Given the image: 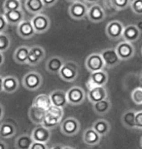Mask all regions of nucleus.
Masks as SVG:
<instances>
[{
  "label": "nucleus",
  "instance_id": "f257e3e1",
  "mask_svg": "<svg viewBox=\"0 0 142 149\" xmlns=\"http://www.w3.org/2000/svg\"><path fill=\"white\" fill-rule=\"evenodd\" d=\"M58 75H60V79H62L65 82H74L77 79L78 75H79L78 65L72 61H65Z\"/></svg>",
  "mask_w": 142,
  "mask_h": 149
},
{
  "label": "nucleus",
  "instance_id": "f03ea898",
  "mask_svg": "<svg viewBox=\"0 0 142 149\" xmlns=\"http://www.w3.org/2000/svg\"><path fill=\"white\" fill-rule=\"evenodd\" d=\"M42 75L37 71H30L23 77L21 84L28 91H36L42 86Z\"/></svg>",
  "mask_w": 142,
  "mask_h": 149
},
{
  "label": "nucleus",
  "instance_id": "7ed1b4c3",
  "mask_svg": "<svg viewBox=\"0 0 142 149\" xmlns=\"http://www.w3.org/2000/svg\"><path fill=\"white\" fill-rule=\"evenodd\" d=\"M67 102L71 105H80L86 100L87 94L85 90L79 86H73L69 88L66 92Z\"/></svg>",
  "mask_w": 142,
  "mask_h": 149
},
{
  "label": "nucleus",
  "instance_id": "20e7f679",
  "mask_svg": "<svg viewBox=\"0 0 142 149\" xmlns=\"http://www.w3.org/2000/svg\"><path fill=\"white\" fill-rule=\"evenodd\" d=\"M81 130L80 122L74 117H68L62 121L60 123V131L64 136H72L79 133Z\"/></svg>",
  "mask_w": 142,
  "mask_h": 149
},
{
  "label": "nucleus",
  "instance_id": "39448f33",
  "mask_svg": "<svg viewBox=\"0 0 142 149\" xmlns=\"http://www.w3.org/2000/svg\"><path fill=\"white\" fill-rule=\"evenodd\" d=\"M30 22H31L33 29L35 30V33H39V34L47 32L50 29V26H51L50 18L42 13L33 16Z\"/></svg>",
  "mask_w": 142,
  "mask_h": 149
},
{
  "label": "nucleus",
  "instance_id": "423d86ee",
  "mask_svg": "<svg viewBox=\"0 0 142 149\" xmlns=\"http://www.w3.org/2000/svg\"><path fill=\"white\" fill-rule=\"evenodd\" d=\"M85 66L91 73L104 70L105 63L100 53H93L90 56H88L85 61Z\"/></svg>",
  "mask_w": 142,
  "mask_h": 149
},
{
  "label": "nucleus",
  "instance_id": "0eeeda50",
  "mask_svg": "<svg viewBox=\"0 0 142 149\" xmlns=\"http://www.w3.org/2000/svg\"><path fill=\"white\" fill-rule=\"evenodd\" d=\"M117 54H118L120 60L126 61H129L130 58H132L135 55V48L134 45L132 43L127 41H122L117 45V47L115 48Z\"/></svg>",
  "mask_w": 142,
  "mask_h": 149
},
{
  "label": "nucleus",
  "instance_id": "6e6552de",
  "mask_svg": "<svg viewBox=\"0 0 142 149\" xmlns=\"http://www.w3.org/2000/svg\"><path fill=\"white\" fill-rule=\"evenodd\" d=\"M89 7L87 4L83 1H77L74 3H71V5L68 8L69 16L73 19L76 21H81L87 17Z\"/></svg>",
  "mask_w": 142,
  "mask_h": 149
},
{
  "label": "nucleus",
  "instance_id": "1a4fd4ad",
  "mask_svg": "<svg viewBox=\"0 0 142 149\" xmlns=\"http://www.w3.org/2000/svg\"><path fill=\"white\" fill-rule=\"evenodd\" d=\"M46 57V51L43 47L39 45H34L29 49L28 58H27L26 64L30 66H35L39 64Z\"/></svg>",
  "mask_w": 142,
  "mask_h": 149
},
{
  "label": "nucleus",
  "instance_id": "9d476101",
  "mask_svg": "<svg viewBox=\"0 0 142 149\" xmlns=\"http://www.w3.org/2000/svg\"><path fill=\"white\" fill-rule=\"evenodd\" d=\"M124 24L120 21H111L108 22L106 27H105V33L107 37L112 39V40H118L122 38L124 31Z\"/></svg>",
  "mask_w": 142,
  "mask_h": 149
},
{
  "label": "nucleus",
  "instance_id": "9b49d317",
  "mask_svg": "<svg viewBox=\"0 0 142 149\" xmlns=\"http://www.w3.org/2000/svg\"><path fill=\"white\" fill-rule=\"evenodd\" d=\"M87 18L90 22L94 24H99L103 22L106 18V14L103 9V7L100 6L99 4H93L89 7Z\"/></svg>",
  "mask_w": 142,
  "mask_h": 149
},
{
  "label": "nucleus",
  "instance_id": "f8f14e48",
  "mask_svg": "<svg viewBox=\"0 0 142 149\" xmlns=\"http://www.w3.org/2000/svg\"><path fill=\"white\" fill-rule=\"evenodd\" d=\"M100 55L105 63V67H108V68H114L121 63V60H120L116 50L112 49V48L103 50L100 53Z\"/></svg>",
  "mask_w": 142,
  "mask_h": 149
},
{
  "label": "nucleus",
  "instance_id": "ddd939ff",
  "mask_svg": "<svg viewBox=\"0 0 142 149\" xmlns=\"http://www.w3.org/2000/svg\"><path fill=\"white\" fill-rule=\"evenodd\" d=\"M108 97V93L105 87H99L96 86L93 89L89 90L87 94V98L91 103H96L98 102L105 100Z\"/></svg>",
  "mask_w": 142,
  "mask_h": 149
},
{
  "label": "nucleus",
  "instance_id": "4468645a",
  "mask_svg": "<svg viewBox=\"0 0 142 149\" xmlns=\"http://www.w3.org/2000/svg\"><path fill=\"white\" fill-rule=\"evenodd\" d=\"M30 136L34 141L48 143L50 141V139H51V131L46 129L42 125H38L37 127L32 130Z\"/></svg>",
  "mask_w": 142,
  "mask_h": 149
},
{
  "label": "nucleus",
  "instance_id": "2eb2a0df",
  "mask_svg": "<svg viewBox=\"0 0 142 149\" xmlns=\"http://www.w3.org/2000/svg\"><path fill=\"white\" fill-rule=\"evenodd\" d=\"M17 33L23 39H30L35 35V30L33 29L32 24L30 21L24 19L17 26Z\"/></svg>",
  "mask_w": 142,
  "mask_h": 149
},
{
  "label": "nucleus",
  "instance_id": "dca6fc26",
  "mask_svg": "<svg viewBox=\"0 0 142 149\" xmlns=\"http://www.w3.org/2000/svg\"><path fill=\"white\" fill-rule=\"evenodd\" d=\"M51 98L52 105L55 107L64 108L67 104V97H66V92L63 90H55L49 95Z\"/></svg>",
  "mask_w": 142,
  "mask_h": 149
},
{
  "label": "nucleus",
  "instance_id": "f3484780",
  "mask_svg": "<svg viewBox=\"0 0 142 149\" xmlns=\"http://www.w3.org/2000/svg\"><path fill=\"white\" fill-rule=\"evenodd\" d=\"M140 35L141 31L136 27L135 24H129V26H125L122 38L124 39V41L133 44L140 38Z\"/></svg>",
  "mask_w": 142,
  "mask_h": 149
},
{
  "label": "nucleus",
  "instance_id": "a211bd4d",
  "mask_svg": "<svg viewBox=\"0 0 142 149\" xmlns=\"http://www.w3.org/2000/svg\"><path fill=\"white\" fill-rule=\"evenodd\" d=\"M3 15L6 19L8 24H11V26H18L21 22L24 21V13L21 9L7 11V12H4Z\"/></svg>",
  "mask_w": 142,
  "mask_h": 149
},
{
  "label": "nucleus",
  "instance_id": "6ab92c4d",
  "mask_svg": "<svg viewBox=\"0 0 142 149\" xmlns=\"http://www.w3.org/2000/svg\"><path fill=\"white\" fill-rule=\"evenodd\" d=\"M65 61L62 58L54 56V57L50 58L46 63V70L52 74H58L62 69V67L64 64Z\"/></svg>",
  "mask_w": 142,
  "mask_h": 149
},
{
  "label": "nucleus",
  "instance_id": "aec40b11",
  "mask_svg": "<svg viewBox=\"0 0 142 149\" xmlns=\"http://www.w3.org/2000/svg\"><path fill=\"white\" fill-rule=\"evenodd\" d=\"M19 87V83L18 78L13 75L3 77V92L7 94H13L18 91Z\"/></svg>",
  "mask_w": 142,
  "mask_h": 149
},
{
  "label": "nucleus",
  "instance_id": "412c9836",
  "mask_svg": "<svg viewBox=\"0 0 142 149\" xmlns=\"http://www.w3.org/2000/svg\"><path fill=\"white\" fill-rule=\"evenodd\" d=\"M46 110L31 105L28 110V117L32 123L36 124V125H42L43 121L46 117Z\"/></svg>",
  "mask_w": 142,
  "mask_h": 149
},
{
  "label": "nucleus",
  "instance_id": "4be33fe9",
  "mask_svg": "<svg viewBox=\"0 0 142 149\" xmlns=\"http://www.w3.org/2000/svg\"><path fill=\"white\" fill-rule=\"evenodd\" d=\"M83 140L87 145L94 146L99 144L100 140H101V136L93 128H89L83 134Z\"/></svg>",
  "mask_w": 142,
  "mask_h": 149
},
{
  "label": "nucleus",
  "instance_id": "5701e85b",
  "mask_svg": "<svg viewBox=\"0 0 142 149\" xmlns=\"http://www.w3.org/2000/svg\"><path fill=\"white\" fill-rule=\"evenodd\" d=\"M24 7L29 14H32L33 16L38 15L43 12L44 6L42 0H26L24 1Z\"/></svg>",
  "mask_w": 142,
  "mask_h": 149
},
{
  "label": "nucleus",
  "instance_id": "b1692460",
  "mask_svg": "<svg viewBox=\"0 0 142 149\" xmlns=\"http://www.w3.org/2000/svg\"><path fill=\"white\" fill-rule=\"evenodd\" d=\"M17 129L13 123L4 121L0 124V139H11L16 134Z\"/></svg>",
  "mask_w": 142,
  "mask_h": 149
},
{
  "label": "nucleus",
  "instance_id": "393cba45",
  "mask_svg": "<svg viewBox=\"0 0 142 149\" xmlns=\"http://www.w3.org/2000/svg\"><path fill=\"white\" fill-rule=\"evenodd\" d=\"M91 128H93L101 137L107 136L111 131L110 123L108 122L107 120H104V119H98V120L94 121Z\"/></svg>",
  "mask_w": 142,
  "mask_h": 149
},
{
  "label": "nucleus",
  "instance_id": "a878e982",
  "mask_svg": "<svg viewBox=\"0 0 142 149\" xmlns=\"http://www.w3.org/2000/svg\"><path fill=\"white\" fill-rule=\"evenodd\" d=\"M29 47L21 45V46L18 47L14 52V60L17 63L19 64H26L27 58H28L29 54Z\"/></svg>",
  "mask_w": 142,
  "mask_h": 149
},
{
  "label": "nucleus",
  "instance_id": "bb28decb",
  "mask_svg": "<svg viewBox=\"0 0 142 149\" xmlns=\"http://www.w3.org/2000/svg\"><path fill=\"white\" fill-rule=\"evenodd\" d=\"M94 86L104 87L108 82V74L105 70H99V71L91 73L90 79Z\"/></svg>",
  "mask_w": 142,
  "mask_h": 149
},
{
  "label": "nucleus",
  "instance_id": "cd10ccee",
  "mask_svg": "<svg viewBox=\"0 0 142 149\" xmlns=\"http://www.w3.org/2000/svg\"><path fill=\"white\" fill-rule=\"evenodd\" d=\"M32 105L47 111L52 106V102H51V98H50V95L46 94L38 95L34 98V100H33Z\"/></svg>",
  "mask_w": 142,
  "mask_h": 149
},
{
  "label": "nucleus",
  "instance_id": "c85d7f7f",
  "mask_svg": "<svg viewBox=\"0 0 142 149\" xmlns=\"http://www.w3.org/2000/svg\"><path fill=\"white\" fill-rule=\"evenodd\" d=\"M94 113L97 115H105L110 111L111 107H112V103L109 98H105V100L98 102L96 103H94Z\"/></svg>",
  "mask_w": 142,
  "mask_h": 149
},
{
  "label": "nucleus",
  "instance_id": "c756f323",
  "mask_svg": "<svg viewBox=\"0 0 142 149\" xmlns=\"http://www.w3.org/2000/svg\"><path fill=\"white\" fill-rule=\"evenodd\" d=\"M135 114L136 112L132 109L125 111L121 117V121L123 125L127 129H135Z\"/></svg>",
  "mask_w": 142,
  "mask_h": 149
},
{
  "label": "nucleus",
  "instance_id": "7c9ffc66",
  "mask_svg": "<svg viewBox=\"0 0 142 149\" xmlns=\"http://www.w3.org/2000/svg\"><path fill=\"white\" fill-rule=\"evenodd\" d=\"M33 142H34V140L32 139L30 134H24L16 139L15 147L17 149H29Z\"/></svg>",
  "mask_w": 142,
  "mask_h": 149
},
{
  "label": "nucleus",
  "instance_id": "2f4dec72",
  "mask_svg": "<svg viewBox=\"0 0 142 149\" xmlns=\"http://www.w3.org/2000/svg\"><path fill=\"white\" fill-rule=\"evenodd\" d=\"M62 119H58V118H55V117H53L51 115H48L46 113V117L45 119H44L43 123H42V126H44L46 129H48V130L52 131L54 130V129L57 127V126L60 125V123H62Z\"/></svg>",
  "mask_w": 142,
  "mask_h": 149
},
{
  "label": "nucleus",
  "instance_id": "473e14b6",
  "mask_svg": "<svg viewBox=\"0 0 142 149\" xmlns=\"http://www.w3.org/2000/svg\"><path fill=\"white\" fill-rule=\"evenodd\" d=\"M4 12L21 9V3L19 0H5L3 3Z\"/></svg>",
  "mask_w": 142,
  "mask_h": 149
},
{
  "label": "nucleus",
  "instance_id": "72a5a7b5",
  "mask_svg": "<svg viewBox=\"0 0 142 149\" xmlns=\"http://www.w3.org/2000/svg\"><path fill=\"white\" fill-rule=\"evenodd\" d=\"M11 47L10 36L6 33H0V53H4Z\"/></svg>",
  "mask_w": 142,
  "mask_h": 149
},
{
  "label": "nucleus",
  "instance_id": "f704fd0d",
  "mask_svg": "<svg viewBox=\"0 0 142 149\" xmlns=\"http://www.w3.org/2000/svg\"><path fill=\"white\" fill-rule=\"evenodd\" d=\"M132 102L137 105H141L142 104V88L141 87H137L134 90H132Z\"/></svg>",
  "mask_w": 142,
  "mask_h": 149
},
{
  "label": "nucleus",
  "instance_id": "c9c22d12",
  "mask_svg": "<svg viewBox=\"0 0 142 149\" xmlns=\"http://www.w3.org/2000/svg\"><path fill=\"white\" fill-rule=\"evenodd\" d=\"M132 0H111V4L116 10L121 11L127 9L130 6Z\"/></svg>",
  "mask_w": 142,
  "mask_h": 149
},
{
  "label": "nucleus",
  "instance_id": "e433bc0d",
  "mask_svg": "<svg viewBox=\"0 0 142 149\" xmlns=\"http://www.w3.org/2000/svg\"><path fill=\"white\" fill-rule=\"evenodd\" d=\"M46 113L48 115H51V116H53V117H55V118H58V119L62 120L63 114H64V110H63V108L55 107V106L52 105L51 107L47 110Z\"/></svg>",
  "mask_w": 142,
  "mask_h": 149
},
{
  "label": "nucleus",
  "instance_id": "4c0bfd02",
  "mask_svg": "<svg viewBox=\"0 0 142 149\" xmlns=\"http://www.w3.org/2000/svg\"><path fill=\"white\" fill-rule=\"evenodd\" d=\"M130 7L133 14H135V15H142V0H132Z\"/></svg>",
  "mask_w": 142,
  "mask_h": 149
},
{
  "label": "nucleus",
  "instance_id": "58836bf2",
  "mask_svg": "<svg viewBox=\"0 0 142 149\" xmlns=\"http://www.w3.org/2000/svg\"><path fill=\"white\" fill-rule=\"evenodd\" d=\"M8 22L3 14H0V33H5L8 29Z\"/></svg>",
  "mask_w": 142,
  "mask_h": 149
},
{
  "label": "nucleus",
  "instance_id": "ea45409f",
  "mask_svg": "<svg viewBox=\"0 0 142 149\" xmlns=\"http://www.w3.org/2000/svg\"><path fill=\"white\" fill-rule=\"evenodd\" d=\"M135 129L142 130V110L135 114Z\"/></svg>",
  "mask_w": 142,
  "mask_h": 149
},
{
  "label": "nucleus",
  "instance_id": "a19ab883",
  "mask_svg": "<svg viewBox=\"0 0 142 149\" xmlns=\"http://www.w3.org/2000/svg\"><path fill=\"white\" fill-rule=\"evenodd\" d=\"M29 149H50L47 145V143H42V142H37L34 141L32 143V145L30 146Z\"/></svg>",
  "mask_w": 142,
  "mask_h": 149
},
{
  "label": "nucleus",
  "instance_id": "79ce46f5",
  "mask_svg": "<svg viewBox=\"0 0 142 149\" xmlns=\"http://www.w3.org/2000/svg\"><path fill=\"white\" fill-rule=\"evenodd\" d=\"M42 2L45 7H53L55 5L57 0H42Z\"/></svg>",
  "mask_w": 142,
  "mask_h": 149
},
{
  "label": "nucleus",
  "instance_id": "37998d69",
  "mask_svg": "<svg viewBox=\"0 0 142 149\" xmlns=\"http://www.w3.org/2000/svg\"><path fill=\"white\" fill-rule=\"evenodd\" d=\"M3 117H4V107H3V105L0 103V122L3 119Z\"/></svg>",
  "mask_w": 142,
  "mask_h": 149
},
{
  "label": "nucleus",
  "instance_id": "c03bdc74",
  "mask_svg": "<svg viewBox=\"0 0 142 149\" xmlns=\"http://www.w3.org/2000/svg\"><path fill=\"white\" fill-rule=\"evenodd\" d=\"M0 149H8L7 143L2 139H0Z\"/></svg>",
  "mask_w": 142,
  "mask_h": 149
},
{
  "label": "nucleus",
  "instance_id": "a18cd8bd",
  "mask_svg": "<svg viewBox=\"0 0 142 149\" xmlns=\"http://www.w3.org/2000/svg\"><path fill=\"white\" fill-rule=\"evenodd\" d=\"M99 0H84V2L86 4H97V2H98Z\"/></svg>",
  "mask_w": 142,
  "mask_h": 149
},
{
  "label": "nucleus",
  "instance_id": "49530a36",
  "mask_svg": "<svg viewBox=\"0 0 142 149\" xmlns=\"http://www.w3.org/2000/svg\"><path fill=\"white\" fill-rule=\"evenodd\" d=\"M3 92V77L0 76V93Z\"/></svg>",
  "mask_w": 142,
  "mask_h": 149
},
{
  "label": "nucleus",
  "instance_id": "de8ad7c7",
  "mask_svg": "<svg viewBox=\"0 0 142 149\" xmlns=\"http://www.w3.org/2000/svg\"><path fill=\"white\" fill-rule=\"evenodd\" d=\"M62 147H63V145L62 144H55L54 146H52L50 149H62Z\"/></svg>",
  "mask_w": 142,
  "mask_h": 149
},
{
  "label": "nucleus",
  "instance_id": "09e8293b",
  "mask_svg": "<svg viewBox=\"0 0 142 149\" xmlns=\"http://www.w3.org/2000/svg\"><path fill=\"white\" fill-rule=\"evenodd\" d=\"M135 26H136V27H137V29L142 32V21H139V22H137V24H135Z\"/></svg>",
  "mask_w": 142,
  "mask_h": 149
},
{
  "label": "nucleus",
  "instance_id": "8fccbe9b",
  "mask_svg": "<svg viewBox=\"0 0 142 149\" xmlns=\"http://www.w3.org/2000/svg\"><path fill=\"white\" fill-rule=\"evenodd\" d=\"M4 63V56H3V53H0V66Z\"/></svg>",
  "mask_w": 142,
  "mask_h": 149
},
{
  "label": "nucleus",
  "instance_id": "3c124183",
  "mask_svg": "<svg viewBox=\"0 0 142 149\" xmlns=\"http://www.w3.org/2000/svg\"><path fill=\"white\" fill-rule=\"evenodd\" d=\"M62 149H75L73 146H70V145H64L62 147Z\"/></svg>",
  "mask_w": 142,
  "mask_h": 149
},
{
  "label": "nucleus",
  "instance_id": "603ef678",
  "mask_svg": "<svg viewBox=\"0 0 142 149\" xmlns=\"http://www.w3.org/2000/svg\"><path fill=\"white\" fill-rule=\"evenodd\" d=\"M68 2H70V3H74V2H77V1H80V0H67Z\"/></svg>",
  "mask_w": 142,
  "mask_h": 149
},
{
  "label": "nucleus",
  "instance_id": "864d4df0",
  "mask_svg": "<svg viewBox=\"0 0 142 149\" xmlns=\"http://www.w3.org/2000/svg\"><path fill=\"white\" fill-rule=\"evenodd\" d=\"M139 81H140V83L142 84V71L140 73V77H139Z\"/></svg>",
  "mask_w": 142,
  "mask_h": 149
},
{
  "label": "nucleus",
  "instance_id": "5fc2aeb1",
  "mask_svg": "<svg viewBox=\"0 0 142 149\" xmlns=\"http://www.w3.org/2000/svg\"><path fill=\"white\" fill-rule=\"evenodd\" d=\"M140 145H141V147H142V136H141V139H140Z\"/></svg>",
  "mask_w": 142,
  "mask_h": 149
},
{
  "label": "nucleus",
  "instance_id": "6e6d98bb",
  "mask_svg": "<svg viewBox=\"0 0 142 149\" xmlns=\"http://www.w3.org/2000/svg\"><path fill=\"white\" fill-rule=\"evenodd\" d=\"M141 55H142V48H141Z\"/></svg>",
  "mask_w": 142,
  "mask_h": 149
},
{
  "label": "nucleus",
  "instance_id": "4d7b16f0",
  "mask_svg": "<svg viewBox=\"0 0 142 149\" xmlns=\"http://www.w3.org/2000/svg\"><path fill=\"white\" fill-rule=\"evenodd\" d=\"M19 1H21V0H19Z\"/></svg>",
  "mask_w": 142,
  "mask_h": 149
}]
</instances>
